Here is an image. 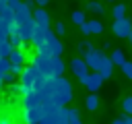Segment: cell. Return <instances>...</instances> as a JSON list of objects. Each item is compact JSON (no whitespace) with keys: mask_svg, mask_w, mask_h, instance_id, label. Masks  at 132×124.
<instances>
[{"mask_svg":"<svg viewBox=\"0 0 132 124\" xmlns=\"http://www.w3.org/2000/svg\"><path fill=\"white\" fill-rule=\"evenodd\" d=\"M103 56H105V52H103V50L91 48V50H89V52L82 56V60H85V64H87V68H89V70L97 72V70H99V66H101V60H103Z\"/></svg>","mask_w":132,"mask_h":124,"instance_id":"obj_4","label":"cell"},{"mask_svg":"<svg viewBox=\"0 0 132 124\" xmlns=\"http://www.w3.org/2000/svg\"><path fill=\"white\" fill-rule=\"evenodd\" d=\"M91 48H93V43H91V41H80V43L76 45V50H78L80 58H82V56H85V54H87V52H89Z\"/></svg>","mask_w":132,"mask_h":124,"instance_id":"obj_25","label":"cell"},{"mask_svg":"<svg viewBox=\"0 0 132 124\" xmlns=\"http://www.w3.org/2000/svg\"><path fill=\"white\" fill-rule=\"evenodd\" d=\"M120 68H122V74H124L126 79H130V81H132V62H130V60H126Z\"/></svg>","mask_w":132,"mask_h":124,"instance_id":"obj_24","label":"cell"},{"mask_svg":"<svg viewBox=\"0 0 132 124\" xmlns=\"http://www.w3.org/2000/svg\"><path fill=\"white\" fill-rule=\"evenodd\" d=\"M105 2H116V0H105Z\"/></svg>","mask_w":132,"mask_h":124,"instance_id":"obj_41","label":"cell"},{"mask_svg":"<svg viewBox=\"0 0 132 124\" xmlns=\"http://www.w3.org/2000/svg\"><path fill=\"white\" fill-rule=\"evenodd\" d=\"M2 79H4V83H16V76H14V74H10V72H4V74H2Z\"/></svg>","mask_w":132,"mask_h":124,"instance_id":"obj_32","label":"cell"},{"mask_svg":"<svg viewBox=\"0 0 132 124\" xmlns=\"http://www.w3.org/2000/svg\"><path fill=\"white\" fill-rule=\"evenodd\" d=\"M4 6H6V0H0V10H2Z\"/></svg>","mask_w":132,"mask_h":124,"instance_id":"obj_38","label":"cell"},{"mask_svg":"<svg viewBox=\"0 0 132 124\" xmlns=\"http://www.w3.org/2000/svg\"><path fill=\"white\" fill-rule=\"evenodd\" d=\"M2 85H4V79H2V74H0V89H2Z\"/></svg>","mask_w":132,"mask_h":124,"instance_id":"obj_39","label":"cell"},{"mask_svg":"<svg viewBox=\"0 0 132 124\" xmlns=\"http://www.w3.org/2000/svg\"><path fill=\"white\" fill-rule=\"evenodd\" d=\"M43 99L39 95V91H29L23 95V107H33V105H41Z\"/></svg>","mask_w":132,"mask_h":124,"instance_id":"obj_12","label":"cell"},{"mask_svg":"<svg viewBox=\"0 0 132 124\" xmlns=\"http://www.w3.org/2000/svg\"><path fill=\"white\" fill-rule=\"evenodd\" d=\"M45 31H47V27H37V29H35V33H33V37H31V43H33L35 48H39V45L45 41Z\"/></svg>","mask_w":132,"mask_h":124,"instance_id":"obj_15","label":"cell"},{"mask_svg":"<svg viewBox=\"0 0 132 124\" xmlns=\"http://www.w3.org/2000/svg\"><path fill=\"white\" fill-rule=\"evenodd\" d=\"M41 118H43V110H41V105L23 107V120H25V124H39Z\"/></svg>","mask_w":132,"mask_h":124,"instance_id":"obj_8","label":"cell"},{"mask_svg":"<svg viewBox=\"0 0 132 124\" xmlns=\"http://www.w3.org/2000/svg\"><path fill=\"white\" fill-rule=\"evenodd\" d=\"M111 31H113L116 37L128 39V35L132 33V21H130L128 17H124V19H116L113 25H111Z\"/></svg>","mask_w":132,"mask_h":124,"instance_id":"obj_5","label":"cell"},{"mask_svg":"<svg viewBox=\"0 0 132 124\" xmlns=\"http://www.w3.org/2000/svg\"><path fill=\"white\" fill-rule=\"evenodd\" d=\"M111 124H124V116H120V118H116Z\"/></svg>","mask_w":132,"mask_h":124,"instance_id":"obj_35","label":"cell"},{"mask_svg":"<svg viewBox=\"0 0 132 124\" xmlns=\"http://www.w3.org/2000/svg\"><path fill=\"white\" fill-rule=\"evenodd\" d=\"M103 79H101V74L99 72H93V70H89V74L85 76V81L80 83V85H85V89L89 91V93H97L101 87H103Z\"/></svg>","mask_w":132,"mask_h":124,"instance_id":"obj_7","label":"cell"},{"mask_svg":"<svg viewBox=\"0 0 132 124\" xmlns=\"http://www.w3.org/2000/svg\"><path fill=\"white\" fill-rule=\"evenodd\" d=\"M0 124H12V122H10L8 118H0Z\"/></svg>","mask_w":132,"mask_h":124,"instance_id":"obj_37","label":"cell"},{"mask_svg":"<svg viewBox=\"0 0 132 124\" xmlns=\"http://www.w3.org/2000/svg\"><path fill=\"white\" fill-rule=\"evenodd\" d=\"M99 74H101V79L105 81V79H111V74H113V64H111V60H109V56L105 54L103 56V60H101V66H99V70H97Z\"/></svg>","mask_w":132,"mask_h":124,"instance_id":"obj_13","label":"cell"},{"mask_svg":"<svg viewBox=\"0 0 132 124\" xmlns=\"http://www.w3.org/2000/svg\"><path fill=\"white\" fill-rule=\"evenodd\" d=\"M124 116V124H132V116H126V114H122Z\"/></svg>","mask_w":132,"mask_h":124,"instance_id":"obj_34","label":"cell"},{"mask_svg":"<svg viewBox=\"0 0 132 124\" xmlns=\"http://www.w3.org/2000/svg\"><path fill=\"white\" fill-rule=\"evenodd\" d=\"M23 6H25V8H27V10H29V12H33V10H35V8H37V6H35V2H33V0H23Z\"/></svg>","mask_w":132,"mask_h":124,"instance_id":"obj_31","label":"cell"},{"mask_svg":"<svg viewBox=\"0 0 132 124\" xmlns=\"http://www.w3.org/2000/svg\"><path fill=\"white\" fill-rule=\"evenodd\" d=\"M78 29L82 35H99V33H103V23L93 19V21H85L82 25H78Z\"/></svg>","mask_w":132,"mask_h":124,"instance_id":"obj_10","label":"cell"},{"mask_svg":"<svg viewBox=\"0 0 132 124\" xmlns=\"http://www.w3.org/2000/svg\"><path fill=\"white\" fill-rule=\"evenodd\" d=\"M0 41H8V29L2 25V21H0Z\"/></svg>","mask_w":132,"mask_h":124,"instance_id":"obj_30","label":"cell"},{"mask_svg":"<svg viewBox=\"0 0 132 124\" xmlns=\"http://www.w3.org/2000/svg\"><path fill=\"white\" fill-rule=\"evenodd\" d=\"M109 48H111V41H103V52L109 50Z\"/></svg>","mask_w":132,"mask_h":124,"instance_id":"obj_36","label":"cell"},{"mask_svg":"<svg viewBox=\"0 0 132 124\" xmlns=\"http://www.w3.org/2000/svg\"><path fill=\"white\" fill-rule=\"evenodd\" d=\"M111 17H113V21H116V19H124V17H126V4H124V2H113Z\"/></svg>","mask_w":132,"mask_h":124,"instance_id":"obj_19","label":"cell"},{"mask_svg":"<svg viewBox=\"0 0 132 124\" xmlns=\"http://www.w3.org/2000/svg\"><path fill=\"white\" fill-rule=\"evenodd\" d=\"M35 50H37V54H41V56H47V58H60L62 52H64V45H62V41L58 39V35L47 27V31H45V41H43L39 48H35Z\"/></svg>","mask_w":132,"mask_h":124,"instance_id":"obj_2","label":"cell"},{"mask_svg":"<svg viewBox=\"0 0 132 124\" xmlns=\"http://www.w3.org/2000/svg\"><path fill=\"white\" fill-rule=\"evenodd\" d=\"M87 12H93V14H105V6H103V2H99V0H89L87 2Z\"/></svg>","mask_w":132,"mask_h":124,"instance_id":"obj_14","label":"cell"},{"mask_svg":"<svg viewBox=\"0 0 132 124\" xmlns=\"http://www.w3.org/2000/svg\"><path fill=\"white\" fill-rule=\"evenodd\" d=\"M109 60H111L113 66H122V64L126 62V54H124L122 50H113V52L109 54Z\"/></svg>","mask_w":132,"mask_h":124,"instance_id":"obj_20","label":"cell"},{"mask_svg":"<svg viewBox=\"0 0 132 124\" xmlns=\"http://www.w3.org/2000/svg\"><path fill=\"white\" fill-rule=\"evenodd\" d=\"M122 110H124L126 116H132V95L124 97V101H122Z\"/></svg>","mask_w":132,"mask_h":124,"instance_id":"obj_23","label":"cell"},{"mask_svg":"<svg viewBox=\"0 0 132 124\" xmlns=\"http://www.w3.org/2000/svg\"><path fill=\"white\" fill-rule=\"evenodd\" d=\"M35 29H37V25H35L33 17H27L25 21H21V23L16 25V31H19V35L23 37V41H25V43H27V41H31V37H33V33H35Z\"/></svg>","mask_w":132,"mask_h":124,"instance_id":"obj_6","label":"cell"},{"mask_svg":"<svg viewBox=\"0 0 132 124\" xmlns=\"http://www.w3.org/2000/svg\"><path fill=\"white\" fill-rule=\"evenodd\" d=\"M85 21H87V14H85L82 10H74V12H72V23H74V25H82Z\"/></svg>","mask_w":132,"mask_h":124,"instance_id":"obj_21","label":"cell"},{"mask_svg":"<svg viewBox=\"0 0 132 124\" xmlns=\"http://www.w3.org/2000/svg\"><path fill=\"white\" fill-rule=\"evenodd\" d=\"M31 17H33V21H35L37 27H50V12H47L45 8L37 6V8L31 12Z\"/></svg>","mask_w":132,"mask_h":124,"instance_id":"obj_11","label":"cell"},{"mask_svg":"<svg viewBox=\"0 0 132 124\" xmlns=\"http://www.w3.org/2000/svg\"><path fill=\"white\" fill-rule=\"evenodd\" d=\"M8 68H10V62H8V58H0V72L4 74V72H8Z\"/></svg>","mask_w":132,"mask_h":124,"instance_id":"obj_28","label":"cell"},{"mask_svg":"<svg viewBox=\"0 0 132 124\" xmlns=\"http://www.w3.org/2000/svg\"><path fill=\"white\" fill-rule=\"evenodd\" d=\"M8 43H10L12 50H25V41H23V37L19 35V31H14V33L8 35Z\"/></svg>","mask_w":132,"mask_h":124,"instance_id":"obj_16","label":"cell"},{"mask_svg":"<svg viewBox=\"0 0 132 124\" xmlns=\"http://www.w3.org/2000/svg\"><path fill=\"white\" fill-rule=\"evenodd\" d=\"M31 64H35L39 68V72L47 79H56V76H62L64 74V62L62 58H47V56H41V54H35L31 58Z\"/></svg>","mask_w":132,"mask_h":124,"instance_id":"obj_1","label":"cell"},{"mask_svg":"<svg viewBox=\"0 0 132 124\" xmlns=\"http://www.w3.org/2000/svg\"><path fill=\"white\" fill-rule=\"evenodd\" d=\"M70 70H72V74L82 83L85 81V76L89 74V68H87V64H85V60L78 56V58H72L70 60Z\"/></svg>","mask_w":132,"mask_h":124,"instance_id":"obj_9","label":"cell"},{"mask_svg":"<svg viewBox=\"0 0 132 124\" xmlns=\"http://www.w3.org/2000/svg\"><path fill=\"white\" fill-rule=\"evenodd\" d=\"M54 33H56V35H64V33H66V27H64V23H62V21H58V23H56Z\"/></svg>","mask_w":132,"mask_h":124,"instance_id":"obj_29","label":"cell"},{"mask_svg":"<svg viewBox=\"0 0 132 124\" xmlns=\"http://www.w3.org/2000/svg\"><path fill=\"white\" fill-rule=\"evenodd\" d=\"M128 39H130V45H132V33H130V35H128Z\"/></svg>","mask_w":132,"mask_h":124,"instance_id":"obj_40","label":"cell"},{"mask_svg":"<svg viewBox=\"0 0 132 124\" xmlns=\"http://www.w3.org/2000/svg\"><path fill=\"white\" fill-rule=\"evenodd\" d=\"M74 93H72V83L68 79H62V76H56L54 79V93H52V99L58 103V105H68L72 101Z\"/></svg>","mask_w":132,"mask_h":124,"instance_id":"obj_3","label":"cell"},{"mask_svg":"<svg viewBox=\"0 0 132 124\" xmlns=\"http://www.w3.org/2000/svg\"><path fill=\"white\" fill-rule=\"evenodd\" d=\"M85 107H87V112H95V110L99 107V95L89 93L87 99H85Z\"/></svg>","mask_w":132,"mask_h":124,"instance_id":"obj_18","label":"cell"},{"mask_svg":"<svg viewBox=\"0 0 132 124\" xmlns=\"http://www.w3.org/2000/svg\"><path fill=\"white\" fill-rule=\"evenodd\" d=\"M33 2H35V6H41V8H45L50 4V0H33Z\"/></svg>","mask_w":132,"mask_h":124,"instance_id":"obj_33","label":"cell"},{"mask_svg":"<svg viewBox=\"0 0 132 124\" xmlns=\"http://www.w3.org/2000/svg\"><path fill=\"white\" fill-rule=\"evenodd\" d=\"M39 124H60V118H58V112H56V114H47V116H43Z\"/></svg>","mask_w":132,"mask_h":124,"instance_id":"obj_22","label":"cell"},{"mask_svg":"<svg viewBox=\"0 0 132 124\" xmlns=\"http://www.w3.org/2000/svg\"><path fill=\"white\" fill-rule=\"evenodd\" d=\"M21 4H23V0H6V8H10L12 12H14Z\"/></svg>","mask_w":132,"mask_h":124,"instance_id":"obj_27","label":"cell"},{"mask_svg":"<svg viewBox=\"0 0 132 124\" xmlns=\"http://www.w3.org/2000/svg\"><path fill=\"white\" fill-rule=\"evenodd\" d=\"M8 72H10V74H14V76L19 79V74L23 72V66H21V64H10V68H8Z\"/></svg>","mask_w":132,"mask_h":124,"instance_id":"obj_26","label":"cell"},{"mask_svg":"<svg viewBox=\"0 0 132 124\" xmlns=\"http://www.w3.org/2000/svg\"><path fill=\"white\" fill-rule=\"evenodd\" d=\"M8 62L10 64H25V52L23 50H12L10 54H8Z\"/></svg>","mask_w":132,"mask_h":124,"instance_id":"obj_17","label":"cell"}]
</instances>
